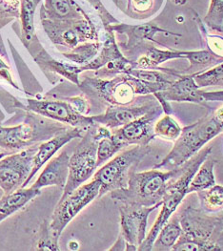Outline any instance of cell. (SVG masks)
<instances>
[{"label": "cell", "instance_id": "1", "mask_svg": "<svg viewBox=\"0 0 223 251\" xmlns=\"http://www.w3.org/2000/svg\"><path fill=\"white\" fill-rule=\"evenodd\" d=\"M223 132V105L208 113L197 123L182 128L167 156L155 169L172 170L181 166L199 153L206 144Z\"/></svg>", "mask_w": 223, "mask_h": 251}, {"label": "cell", "instance_id": "2", "mask_svg": "<svg viewBox=\"0 0 223 251\" xmlns=\"http://www.w3.org/2000/svg\"><path fill=\"white\" fill-rule=\"evenodd\" d=\"M180 172V167L161 171L153 168L145 172H133L127 186L113 190L110 196L118 203L136 206H155L161 201L169 182Z\"/></svg>", "mask_w": 223, "mask_h": 251}, {"label": "cell", "instance_id": "3", "mask_svg": "<svg viewBox=\"0 0 223 251\" xmlns=\"http://www.w3.org/2000/svg\"><path fill=\"white\" fill-rule=\"evenodd\" d=\"M212 147L205 146L194 157L183 163L180 167L179 174L172 179L161 201V211L156 218L145 240L139 246L137 251H151L155 240L156 239L160 229L167 223L169 219L177 211L186 195L188 194V187L196 172L199 170L201 163L211 154Z\"/></svg>", "mask_w": 223, "mask_h": 251}, {"label": "cell", "instance_id": "4", "mask_svg": "<svg viewBox=\"0 0 223 251\" xmlns=\"http://www.w3.org/2000/svg\"><path fill=\"white\" fill-rule=\"evenodd\" d=\"M100 183L93 179L82 184L69 196L60 199L52 214L50 223L38 242L40 250L59 251L58 242L66 226L94 199L98 198Z\"/></svg>", "mask_w": 223, "mask_h": 251}, {"label": "cell", "instance_id": "5", "mask_svg": "<svg viewBox=\"0 0 223 251\" xmlns=\"http://www.w3.org/2000/svg\"><path fill=\"white\" fill-rule=\"evenodd\" d=\"M70 127L30 112L19 126H0V148L16 153L48 141Z\"/></svg>", "mask_w": 223, "mask_h": 251}, {"label": "cell", "instance_id": "6", "mask_svg": "<svg viewBox=\"0 0 223 251\" xmlns=\"http://www.w3.org/2000/svg\"><path fill=\"white\" fill-rule=\"evenodd\" d=\"M150 152L151 147L149 145H135L118 154L99 168L93 174V179L100 183L98 198L113 190L126 187L131 174L134 172V169Z\"/></svg>", "mask_w": 223, "mask_h": 251}, {"label": "cell", "instance_id": "7", "mask_svg": "<svg viewBox=\"0 0 223 251\" xmlns=\"http://www.w3.org/2000/svg\"><path fill=\"white\" fill-rule=\"evenodd\" d=\"M97 124L87 128L79 144L74 149L69 162V176L60 199H64L73 193L86 180L90 179L96 166V150L98 141L95 137Z\"/></svg>", "mask_w": 223, "mask_h": 251}, {"label": "cell", "instance_id": "8", "mask_svg": "<svg viewBox=\"0 0 223 251\" xmlns=\"http://www.w3.org/2000/svg\"><path fill=\"white\" fill-rule=\"evenodd\" d=\"M178 216L182 228L181 237L203 244L207 251H218L214 240L223 226L220 215H211L201 207L188 205Z\"/></svg>", "mask_w": 223, "mask_h": 251}, {"label": "cell", "instance_id": "9", "mask_svg": "<svg viewBox=\"0 0 223 251\" xmlns=\"http://www.w3.org/2000/svg\"><path fill=\"white\" fill-rule=\"evenodd\" d=\"M78 86L89 97L110 106L127 105L135 101L136 94L127 74H120L111 79L86 77Z\"/></svg>", "mask_w": 223, "mask_h": 251}, {"label": "cell", "instance_id": "10", "mask_svg": "<svg viewBox=\"0 0 223 251\" xmlns=\"http://www.w3.org/2000/svg\"><path fill=\"white\" fill-rule=\"evenodd\" d=\"M37 146L38 144L0 159V188L4 194L22 188L33 169Z\"/></svg>", "mask_w": 223, "mask_h": 251}, {"label": "cell", "instance_id": "11", "mask_svg": "<svg viewBox=\"0 0 223 251\" xmlns=\"http://www.w3.org/2000/svg\"><path fill=\"white\" fill-rule=\"evenodd\" d=\"M24 109L72 127L87 129L94 124L92 117L79 113L69 100L68 101L54 100H28L27 105L24 106Z\"/></svg>", "mask_w": 223, "mask_h": 251}, {"label": "cell", "instance_id": "12", "mask_svg": "<svg viewBox=\"0 0 223 251\" xmlns=\"http://www.w3.org/2000/svg\"><path fill=\"white\" fill-rule=\"evenodd\" d=\"M159 106L161 105L154 95H148L141 101H134L127 105L109 106L103 114L93 116L92 118L95 124L112 130L126 126Z\"/></svg>", "mask_w": 223, "mask_h": 251}, {"label": "cell", "instance_id": "13", "mask_svg": "<svg viewBox=\"0 0 223 251\" xmlns=\"http://www.w3.org/2000/svg\"><path fill=\"white\" fill-rule=\"evenodd\" d=\"M161 204L147 207L119 203L120 235L124 238L126 244L138 250L146 238L149 216Z\"/></svg>", "mask_w": 223, "mask_h": 251}, {"label": "cell", "instance_id": "14", "mask_svg": "<svg viewBox=\"0 0 223 251\" xmlns=\"http://www.w3.org/2000/svg\"><path fill=\"white\" fill-rule=\"evenodd\" d=\"M162 113V107L159 106L130 124L112 131V136L124 148L129 145H148L156 138L154 127Z\"/></svg>", "mask_w": 223, "mask_h": 251}, {"label": "cell", "instance_id": "15", "mask_svg": "<svg viewBox=\"0 0 223 251\" xmlns=\"http://www.w3.org/2000/svg\"><path fill=\"white\" fill-rule=\"evenodd\" d=\"M129 75L136 95L148 96L161 92L169 87L180 74L168 68L140 69L133 68L125 73Z\"/></svg>", "mask_w": 223, "mask_h": 251}, {"label": "cell", "instance_id": "16", "mask_svg": "<svg viewBox=\"0 0 223 251\" xmlns=\"http://www.w3.org/2000/svg\"><path fill=\"white\" fill-rule=\"evenodd\" d=\"M87 129L78 128V127H70L69 129L59 133L52 139L45 141L38 144L37 151L34 159V166L22 188L27 187L30 181L35 177L37 172L42 168L44 164L49 162L56 153L65 145L69 144L74 139H81Z\"/></svg>", "mask_w": 223, "mask_h": 251}, {"label": "cell", "instance_id": "17", "mask_svg": "<svg viewBox=\"0 0 223 251\" xmlns=\"http://www.w3.org/2000/svg\"><path fill=\"white\" fill-rule=\"evenodd\" d=\"M109 29L114 31L118 34H123L127 36V42L123 45L124 50H133L141 45L145 40H150L162 46L161 43L157 42L154 39V36L157 33H163L167 36H174L176 37H180V34L168 32L166 30L158 27L155 23H144L139 25H128V24H117L109 26Z\"/></svg>", "mask_w": 223, "mask_h": 251}, {"label": "cell", "instance_id": "18", "mask_svg": "<svg viewBox=\"0 0 223 251\" xmlns=\"http://www.w3.org/2000/svg\"><path fill=\"white\" fill-rule=\"evenodd\" d=\"M194 79V75H180L166 89L157 92L169 102H191L206 105V100Z\"/></svg>", "mask_w": 223, "mask_h": 251}, {"label": "cell", "instance_id": "19", "mask_svg": "<svg viewBox=\"0 0 223 251\" xmlns=\"http://www.w3.org/2000/svg\"><path fill=\"white\" fill-rule=\"evenodd\" d=\"M69 162L70 156L63 150L47 162V165L32 186L40 190L49 186H57L64 189L69 176Z\"/></svg>", "mask_w": 223, "mask_h": 251}, {"label": "cell", "instance_id": "20", "mask_svg": "<svg viewBox=\"0 0 223 251\" xmlns=\"http://www.w3.org/2000/svg\"><path fill=\"white\" fill-rule=\"evenodd\" d=\"M40 194L41 190L34 188L33 186L29 188H19L10 194H4L0 199V223L18 212Z\"/></svg>", "mask_w": 223, "mask_h": 251}, {"label": "cell", "instance_id": "21", "mask_svg": "<svg viewBox=\"0 0 223 251\" xmlns=\"http://www.w3.org/2000/svg\"><path fill=\"white\" fill-rule=\"evenodd\" d=\"M95 137L98 141L96 150V166L98 168L122 150L124 146L112 136L111 129L105 126L97 125Z\"/></svg>", "mask_w": 223, "mask_h": 251}, {"label": "cell", "instance_id": "22", "mask_svg": "<svg viewBox=\"0 0 223 251\" xmlns=\"http://www.w3.org/2000/svg\"><path fill=\"white\" fill-rule=\"evenodd\" d=\"M184 58L188 59L189 66L183 71H178L180 75H195L223 62V57L212 54L207 49L201 51H184Z\"/></svg>", "mask_w": 223, "mask_h": 251}, {"label": "cell", "instance_id": "23", "mask_svg": "<svg viewBox=\"0 0 223 251\" xmlns=\"http://www.w3.org/2000/svg\"><path fill=\"white\" fill-rule=\"evenodd\" d=\"M177 58H184V51L160 50L150 46L145 54H142L137 60L133 61V67L140 69H157L160 64Z\"/></svg>", "mask_w": 223, "mask_h": 251}, {"label": "cell", "instance_id": "24", "mask_svg": "<svg viewBox=\"0 0 223 251\" xmlns=\"http://www.w3.org/2000/svg\"><path fill=\"white\" fill-rule=\"evenodd\" d=\"M182 234V228L178 214H173L163 226L153 245L152 251H173L174 246Z\"/></svg>", "mask_w": 223, "mask_h": 251}, {"label": "cell", "instance_id": "25", "mask_svg": "<svg viewBox=\"0 0 223 251\" xmlns=\"http://www.w3.org/2000/svg\"><path fill=\"white\" fill-rule=\"evenodd\" d=\"M217 164V161L210 157L206 158L204 162L201 163L199 170L196 172L194 178L191 180L188 187V194L193 192L203 191L216 185V178L214 174V168Z\"/></svg>", "mask_w": 223, "mask_h": 251}, {"label": "cell", "instance_id": "26", "mask_svg": "<svg viewBox=\"0 0 223 251\" xmlns=\"http://www.w3.org/2000/svg\"><path fill=\"white\" fill-rule=\"evenodd\" d=\"M201 208L205 212L215 214L223 211V186L214 185L209 189L197 192Z\"/></svg>", "mask_w": 223, "mask_h": 251}, {"label": "cell", "instance_id": "27", "mask_svg": "<svg viewBox=\"0 0 223 251\" xmlns=\"http://www.w3.org/2000/svg\"><path fill=\"white\" fill-rule=\"evenodd\" d=\"M155 135L168 141L176 142L181 134L182 128L171 117V115H165L155 124Z\"/></svg>", "mask_w": 223, "mask_h": 251}, {"label": "cell", "instance_id": "28", "mask_svg": "<svg viewBox=\"0 0 223 251\" xmlns=\"http://www.w3.org/2000/svg\"><path fill=\"white\" fill-rule=\"evenodd\" d=\"M101 43L94 42V43H87L80 46L75 47L72 53L64 54V55L69 58L71 61L75 62L77 64H87L97 55L101 48ZM81 65V66H83Z\"/></svg>", "mask_w": 223, "mask_h": 251}, {"label": "cell", "instance_id": "29", "mask_svg": "<svg viewBox=\"0 0 223 251\" xmlns=\"http://www.w3.org/2000/svg\"><path fill=\"white\" fill-rule=\"evenodd\" d=\"M194 79L198 87H212L223 85V62L216 65L215 67L194 75Z\"/></svg>", "mask_w": 223, "mask_h": 251}, {"label": "cell", "instance_id": "30", "mask_svg": "<svg viewBox=\"0 0 223 251\" xmlns=\"http://www.w3.org/2000/svg\"><path fill=\"white\" fill-rule=\"evenodd\" d=\"M37 0H22L21 3V22L23 35L26 40H31L34 34V13Z\"/></svg>", "mask_w": 223, "mask_h": 251}, {"label": "cell", "instance_id": "31", "mask_svg": "<svg viewBox=\"0 0 223 251\" xmlns=\"http://www.w3.org/2000/svg\"><path fill=\"white\" fill-rule=\"evenodd\" d=\"M223 23V0H211L208 12L204 18V24L209 29L222 32Z\"/></svg>", "mask_w": 223, "mask_h": 251}, {"label": "cell", "instance_id": "32", "mask_svg": "<svg viewBox=\"0 0 223 251\" xmlns=\"http://www.w3.org/2000/svg\"><path fill=\"white\" fill-rule=\"evenodd\" d=\"M49 10L59 18H75L79 17L77 15L78 9L71 6L69 0H48Z\"/></svg>", "mask_w": 223, "mask_h": 251}, {"label": "cell", "instance_id": "33", "mask_svg": "<svg viewBox=\"0 0 223 251\" xmlns=\"http://www.w3.org/2000/svg\"><path fill=\"white\" fill-rule=\"evenodd\" d=\"M198 24L204 38L207 50L210 51L212 54L223 57V36L207 33L206 25L204 26L201 21H199Z\"/></svg>", "mask_w": 223, "mask_h": 251}, {"label": "cell", "instance_id": "34", "mask_svg": "<svg viewBox=\"0 0 223 251\" xmlns=\"http://www.w3.org/2000/svg\"><path fill=\"white\" fill-rule=\"evenodd\" d=\"M202 97L205 100L208 102H223V91H215V92H201Z\"/></svg>", "mask_w": 223, "mask_h": 251}, {"label": "cell", "instance_id": "35", "mask_svg": "<svg viewBox=\"0 0 223 251\" xmlns=\"http://www.w3.org/2000/svg\"><path fill=\"white\" fill-rule=\"evenodd\" d=\"M0 76L5 78L8 82L11 83L12 86L16 87L17 89H19L18 85L13 81V78H12V75L10 74V69L7 67V65L0 59Z\"/></svg>", "mask_w": 223, "mask_h": 251}, {"label": "cell", "instance_id": "36", "mask_svg": "<svg viewBox=\"0 0 223 251\" xmlns=\"http://www.w3.org/2000/svg\"><path fill=\"white\" fill-rule=\"evenodd\" d=\"M134 8L138 12H146L153 6V0H133Z\"/></svg>", "mask_w": 223, "mask_h": 251}, {"label": "cell", "instance_id": "37", "mask_svg": "<svg viewBox=\"0 0 223 251\" xmlns=\"http://www.w3.org/2000/svg\"><path fill=\"white\" fill-rule=\"evenodd\" d=\"M125 250H126V241L121 235H119L118 239L116 240L112 248L110 249V251H125Z\"/></svg>", "mask_w": 223, "mask_h": 251}, {"label": "cell", "instance_id": "38", "mask_svg": "<svg viewBox=\"0 0 223 251\" xmlns=\"http://www.w3.org/2000/svg\"><path fill=\"white\" fill-rule=\"evenodd\" d=\"M1 2H2V4H4L5 6H7V7H14L15 9H17V7H18V5L19 4V2H20V0H0Z\"/></svg>", "mask_w": 223, "mask_h": 251}, {"label": "cell", "instance_id": "39", "mask_svg": "<svg viewBox=\"0 0 223 251\" xmlns=\"http://www.w3.org/2000/svg\"><path fill=\"white\" fill-rule=\"evenodd\" d=\"M9 154H12V153H10V152H8V151H6V150L0 148V159H2L3 157H5V156H7V155H9Z\"/></svg>", "mask_w": 223, "mask_h": 251}, {"label": "cell", "instance_id": "40", "mask_svg": "<svg viewBox=\"0 0 223 251\" xmlns=\"http://www.w3.org/2000/svg\"><path fill=\"white\" fill-rule=\"evenodd\" d=\"M171 1L176 5H183L186 3V0H171Z\"/></svg>", "mask_w": 223, "mask_h": 251}, {"label": "cell", "instance_id": "41", "mask_svg": "<svg viewBox=\"0 0 223 251\" xmlns=\"http://www.w3.org/2000/svg\"><path fill=\"white\" fill-rule=\"evenodd\" d=\"M220 217H221V220H222V223H223V213H222V214H221V215H220Z\"/></svg>", "mask_w": 223, "mask_h": 251}, {"label": "cell", "instance_id": "42", "mask_svg": "<svg viewBox=\"0 0 223 251\" xmlns=\"http://www.w3.org/2000/svg\"><path fill=\"white\" fill-rule=\"evenodd\" d=\"M221 33H223V28H222V32Z\"/></svg>", "mask_w": 223, "mask_h": 251}]
</instances>
